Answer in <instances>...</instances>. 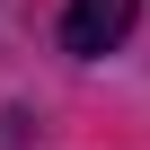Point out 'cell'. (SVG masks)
Returning a JSON list of instances; mask_svg holds the SVG:
<instances>
[{"label": "cell", "instance_id": "1", "mask_svg": "<svg viewBox=\"0 0 150 150\" xmlns=\"http://www.w3.org/2000/svg\"><path fill=\"white\" fill-rule=\"evenodd\" d=\"M141 0H71V18H62V44L71 53H115L124 27H132Z\"/></svg>", "mask_w": 150, "mask_h": 150}]
</instances>
